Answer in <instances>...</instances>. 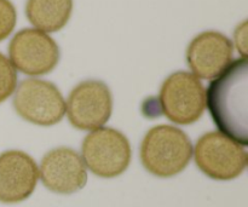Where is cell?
I'll return each instance as SVG.
<instances>
[{
	"mask_svg": "<svg viewBox=\"0 0 248 207\" xmlns=\"http://www.w3.org/2000/svg\"><path fill=\"white\" fill-rule=\"evenodd\" d=\"M248 62L239 58L215 78L206 96L208 111L220 132L248 144Z\"/></svg>",
	"mask_w": 248,
	"mask_h": 207,
	"instance_id": "6da1fadb",
	"label": "cell"
},
{
	"mask_svg": "<svg viewBox=\"0 0 248 207\" xmlns=\"http://www.w3.org/2000/svg\"><path fill=\"white\" fill-rule=\"evenodd\" d=\"M193 144L178 127L157 125L150 128L140 144V161L149 174L170 178L181 174L190 162Z\"/></svg>",
	"mask_w": 248,
	"mask_h": 207,
	"instance_id": "7a4b0ae2",
	"label": "cell"
},
{
	"mask_svg": "<svg viewBox=\"0 0 248 207\" xmlns=\"http://www.w3.org/2000/svg\"><path fill=\"white\" fill-rule=\"evenodd\" d=\"M82 161L93 175L114 178L127 170L131 162V145L127 137L111 127L92 130L81 147Z\"/></svg>",
	"mask_w": 248,
	"mask_h": 207,
	"instance_id": "3957f363",
	"label": "cell"
},
{
	"mask_svg": "<svg viewBox=\"0 0 248 207\" xmlns=\"http://www.w3.org/2000/svg\"><path fill=\"white\" fill-rule=\"evenodd\" d=\"M196 166L216 181H232L246 170L248 155L244 145L219 131L199 138L194 149Z\"/></svg>",
	"mask_w": 248,
	"mask_h": 207,
	"instance_id": "277c9868",
	"label": "cell"
},
{
	"mask_svg": "<svg viewBox=\"0 0 248 207\" xmlns=\"http://www.w3.org/2000/svg\"><path fill=\"white\" fill-rule=\"evenodd\" d=\"M161 111L178 125H190L202 116L206 107L203 85L189 72H176L162 84L159 96Z\"/></svg>",
	"mask_w": 248,
	"mask_h": 207,
	"instance_id": "5b68a950",
	"label": "cell"
},
{
	"mask_svg": "<svg viewBox=\"0 0 248 207\" xmlns=\"http://www.w3.org/2000/svg\"><path fill=\"white\" fill-rule=\"evenodd\" d=\"M16 113L38 126L58 124L65 114V102L55 84L38 78L19 82L14 96Z\"/></svg>",
	"mask_w": 248,
	"mask_h": 207,
	"instance_id": "8992f818",
	"label": "cell"
},
{
	"mask_svg": "<svg viewBox=\"0 0 248 207\" xmlns=\"http://www.w3.org/2000/svg\"><path fill=\"white\" fill-rule=\"evenodd\" d=\"M9 56L15 69L38 77L55 69L60 61V48L47 33L24 28L17 32L10 41Z\"/></svg>",
	"mask_w": 248,
	"mask_h": 207,
	"instance_id": "52a82bcc",
	"label": "cell"
},
{
	"mask_svg": "<svg viewBox=\"0 0 248 207\" xmlns=\"http://www.w3.org/2000/svg\"><path fill=\"white\" fill-rule=\"evenodd\" d=\"M113 111V97L106 82L85 80L74 87L65 103L70 124L79 130L103 127Z\"/></svg>",
	"mask_w": 248,
	"mask_h": 207,
	"instance_id": "ba28073f",
	"label": "cell"
},
{
	"mask_svg": "<svg viewBox=\"0 0 248 207\" xmlns=\"http://www.w3.org/2000/svg\"><path fill=\"white\" fill-rule=\"evenodd\" d=\"M39 177L48 191L62 195L77 193L87 183L82 158L68 147L55 148L43 158Z\"/></svg>",
	"mask_w": 248,
	"mask_h": 207,
	"instance_id": "9c48e42d",
	"label": "cell"
},
{
	"mask_svg": "<svg viewBox=\"0 0 248 207\" xmlns=\"http://www.w3.org/2000/svg\"><path fill=\"white\" fill-rule=\"evenodd\" d=\"M39 169L33 158L21 150L0 154V203L18 204L34 193Z\"/></svg>",
	"mask_w": 248,
	"mask_h": 207,
	"instance_id": "30bf717a",
	"label": "cell"
},
{
	"mask_svg": "<svg viewBox=\"0 0 248 207\" xmlns=\"http://www.w3.org/2000/svg\"><path fill=\"white\" fill-rule=\"evenodd\" d=\"M232 43L219 32H202L191 40L186 61L196 78L211 80L227 69L232 60Z\"/></svg>",
	"mask_w": 248,
	"mask_h": 207,
	"instance_id": "8fae6325",
	"label": "cell"
},
{
	"mask_svg": "<svg viewBox=\"0 0 248 207\" xmlns=\"http://www.w3.org/2000/svg\"><path fill=\"white\" fill-rule=\"evenodd\" d=\"M73 0H27L26 15L31 24L44 33L61 31L69 21Z\"/></svg>",
	"mask_w": 248,
	"mask_h": 207,
	"instance_id": "7c38bea8",
	"label": "cell"
},
{
	"mask_svg": "<svg viewBox=\"0 0 248 207\" xmlns=\"http://www.w3.org/2000/svg\"><path fill=\"white\" fill-rule=\"evenodd\" d=\"M17 73L9 58L0 52V103L6 101L16 90Z\"/></svg>",
	"mask_w": 248,
	"mask_h": 207,
	"instance_id": "4fadbf2b",
	"label": "cell"
},
{
	"mask_svg": "<svg viewBox=\"0 0 248 207\" xmlns=\"http://www.w3.org/2000/svg\"><path fill=\"white\" fill-rule=\"evenodd\" d=\"M17 12L10 0H0V41L5 40L15 29Z\"/></svg>",
	"mask_w": 248,
	"mask_h": 207,
	"instance_id": "5bb4252c",
	"label": "cell"
},
{
	"mask_svg": "<svg viewBox=\"0 0 248 207\" xmlns=\"http://www.w3.org/2000/svg\"><path fill=\"white\" fill-rule=\"evenodd\" d=\"M235 45L237 51L241 53L244 58H247V43H248V26L247 21L242 22L240 26H237L236 31L234 33Z\"/></svg>",
	"mask_w": 248,
	"mask_h": 207,
	"instance_id": "9a60e30c",
	"label": "cell"
}]
</instances>
